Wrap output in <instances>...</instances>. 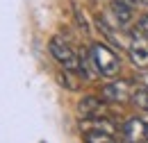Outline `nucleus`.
Returning a JSON list of instances; mask_svg holds the SVG:
<instances>
[{"mask_svg":"<svg viewBox=\"0 0 148 143\" xmlns=\"http://www.w3.org/2000/svg\"><path fill=\"white\" fill-rule=\"evenodd\" d=\"M123 136L128 143H148V123L141 118H130L123 125Z\"/></svg>","mask_w":148,"mask_h":143,"instance_id":"nucleus-6","label":"nucleus"},{"mask_svg":"<svg viewBox=\"0 0 148 143\" xmlns=\"http://www.w3.org/2000/svg\"><path fill=\"white\" fill-rule=\"evenodd\" d=\"M48 48H50V54H53V59H55L59 66H64V71L77 73L80 68H82L77 52H75V50L71 48V46H69V43H66V41H62V39H50Z\"/></svg>","mask_w":148,"mask_h":143,"instance_id":"nucleus-2","label":"nucleus"},{"mask_svg":"<svg viewBox=\"0 0 148 143\" xmlns=\"http://www.w3.org/2000/svg\"><path fill=\"white\" fill-rule=\"evenodd\" d=\"M139 82L144 84V89H148V75H139Z\"/></svg>","mask_w":148,"mask_h":143,"instance_id":"nucleus-9","label":"nucleus"},{"mask_svg":"<svg viewBox=\"0 0 148 143\" xmlns=\"http://www.w3.org/2000/svg\"><path fill=\"white\" fill-rule=\"evenodd\" d=\"M132 95H134V86H132V82H125V80H114L100 91V98L107 102H114V105L128 102V100H132Z\"/></svg>","mask_w":148,"mask_h":143,"instance_id":"nucleus-4","label":"nucleus"},{"mask_svg":"<svg viewBox=\"0 0 148 143\" xmlns=\"http://www.w3.org/2000/svg\"><path fill=\"white\" fill-rule=\"evenodd\" d=\"M128 57L137 68H146L148 66V34L141 30H134L128 36Z\"/></svg>","mask_w":148,"mask_h":143,"instance_id":"nucleus-3","label":"nucleus"},{"mask_svg":"<svg viewBox=\"0 0 148 143\" xmlns=\"http://www.w3.org/2000/svg\"><path fill=\"white\" fill-rule=\"evenodd\" d=\"M107 143H116V141H114V139H112V141H107Z\"/></svg>","mask_w":148,"mask_h":143,"instance_id":"nucleus-11","label":"nucleus"},{"mask_svg":"<svg viewBox=\"0 0 148 143\" xmlns=\"http://www.w3.org/2000/svg\"><path fill=\"white\" fill-rule=\"evenodd\" d=\"M112 16L119 25H128L132 20V5L123 2V0H114L112 2Z\"/></svg>","mask_w":148,"mask_h":143,"instance_id":"nucleus-7","label":"nucleus"},{"mask_svg":"<svg viewBox=\"0 0 148 143\" xmlns=\"http://www.w3.org/2000/svg\"><path fill=\"white\" fill-rule=\"evenodd\" d=\"M123 2H128V5H139V2H146V0H123Z\"/></svg>","mask_w":148,"mask_h":143,"instance_id":"nucleus-10","label":"nucleus"},{"mask_svg":"<svg viewBox=\"0 0 148 143\" xmlns=\"http://www.w3.org/2000/svg\"><path fill=\"white\" fill-rule=\"evenodd\" d=\"M77 114L87 121V118H105L107 116V107L103 102V98H96V95H84L80 102H77Z\"/></svg>","mask_w":148,"mask_h":143,"instance_id":"nucleus-5","label":"nucleus"},{"mask_svg":"<svg viewBox=\"0 0 148 143\" xmlns=\"http://www.w3.org/2000/svg\"><path fill=\"white\" fill-rule=\"evenodd\" d=\"M91 64L96 66V71L105 77H116L121 71V59L119 54L110 50L103 43H93L91 46Z\"/></svg>","mask_w":148,"mask_h":143,"instance_id":"nucleus-1","label":"nucleus"},{"mask_svg":"<svg viewBox=\"0 0 148 143\" xmlns=\"http://www.w3.org/2000/svg\"><path fill=\"white\" fill-rule=\"evenodd\" d=\"M132 102L137 107H141L144 111H148V89H137L132 95Z\"/></svg>","mask_w":148,"mask_h":143,"instance_id":"nucleus-8","label":"nucleus"}]
</instances>
